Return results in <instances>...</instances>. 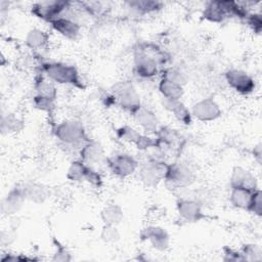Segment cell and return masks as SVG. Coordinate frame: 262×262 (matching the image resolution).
Masks as SVG:
<instances>
[{"label": "cell", "mask_w": 262, "mask_h": 262, "mask_svg": "<svg viewBox=\"0 0 262 262\" xmlns=\"http://www.w3.org/2000/svg\"><path fill=\"white\" fill-rule=\"evenodd\" d=\"M254 157L257 159L258 163L261 162V144H257L255 147H254Z\"/></svg>", "instance_id": "74e56055"}, {"label": "cell", "mask_w": 262, "mask_h": 262, "mask_svg": "<svg viewBox=\"0 0 262 262\" xmlns=\"http://www.w3.org/2000/svg\"><path fill=\"white\" fill-rule=\"evenodd\" d=\"M40 72L53 83L71 85L80 89L85 88L77 68L72 64L60 61H42L40 62Z\"/></svg>", "instance_id": "7a4b0ae2"}, {"label": "cell", "mask_w": 262, "mask_h": 262, "mask_svg": "<svg viewBox=\"0 0 262 262\" xmlns=\"http://www.w3.org/2000/svg\"><path fill=\"white\" fill-rule=\"evenodd\" d=\"M136 123L141 127V129L147 133L148 135H155L158 131V119L156 115L148 108L140 107L134 115H133Z\"/></svg>", "instance_id": "ac0fdd59"}, {"label": "cell", "mask_w": 262, "mask_h": 262, "mask_svg": "<svg viewBox=\"0 0 262 262\" xmlns=\"http://www.w3.org/2000/svg\"><path fill=\"white\" fill-rule=\"evenodd\" d=\"M224 77L229 87L238 92L239 94H251L256 88L254 78L243 70L230 69L225 72Z\"/></svg>", "instance_id": "9c48e42d"}, {"label": "cell", "mask_w": 262, "mask_h": 262, "mask_svg": "<svg viewBox=\"0 0 262 262\" xmlns=\"http://www.w3.org/2000/svg\"><path fill=\"white\" fill-rule=\"evenodd\" d=\"M245 20L248 24V26L253 30L254 33H256V34H260L261 33V30H262V19H261V14L260 13L250 12Z\"/></svg>", "instance_id": "836d02e7"}, {"label": "cell", "mask_w": 262, "mask_h": 262, "mask_svg": "<svg viewBox=\"0 0 262 262\" xmlns=\"http://www.w3.org/2000/svg\"><path fill=\"white\" fill-rule=\"evenodd\" d=\"M2 130H7L8 132H17L23 129L24 123L14 114H7V116L2 118Z\"/></svg>", "instance_id": "f1b7e54d"}, {"label": "cell", "mask_w": 262, "mask_h": 262, "mask_svg": "<svg viewBox=\"0 0 262 262\" xmlns=\"http://www.w3.org/2000/svg\"><path fill=\"white\" fill-rule=\"evenodd\" d=\"M169 164L162 159H149L139 166V178L141 182L148 187L157 186L164 180L168 172Z\"/></svg>", "instance_id": "8992f818"}, {"label": "cell", "mask_w": 262, "mask_h": 262, "mask_svg": "<svg viewBox=\"0 0 262 262\" xmlns=\"http://www.w3.org/2000/svg\"><path fill=\"white\" fill-rule=\"evenodd\" d=\"M120 237V233L116 226L114 225H104L102 232H101V238L106 243H114L118 241Z\"/></svg>", "instance_id": "e575fe53"}, {"label": "cell", "mask_w": 262, "mask_h": 262, "mask_svg": "<svg viewBox=\"0 0 262 262\" xmlns=\"http://www.w3.org/2000/svg\"><path fill=\"white\" fill-rule=\"evenodd\" d=\"M21 188L26 200H29L36 204L43 203L48 196L47 188L38 183H27Z\"/></svg>", "instance_id": "603a6c76"}, {"label": "cell", "mask_w": 262, "mask_h": 262, "mask_svg": "<svg viewBox=\"0 0 262 262\" xmlns=\"http://www.w3.org/2000/svg\"><path fill=\"white\" fill-rule=\"evenodd\" d=\"M243 261H260L262 259L261 248L256 244L244 245L239 251Z\"/></svg>", "instance_id": "83f0119b"}, {"label": "cell", "mask_w": 262, "mask_h": 262, "mask_svg": "<svg viewBox=\"0 0 262 262\" xmlns=\"http://www.w3.org/2000/svg\"><path fill=\"white\" fill-rule=\"evenodd\" d=\"M230 187H243L250 190H257L259 188L256 177L243 167H234L232 170Z\"/></svg>", "instance_id": "2e32d148"}, {"label": "cell", "mask_w": 262, "mask_h": 262, "mask_svg": "<svg viewBox=\"0 0 262 262\" xmlns=\"http://www.w3.org/2000/svg\"><path fill=\"white\" fill-rule=\"evenodd\" d=\"M158 88L163 98L166 99H181L184 93L182 85L163 77H161Z\"/></svg>", "instance_id": "7402d4cb"}, {"label": "cell", "mask_w": 262, "mask_h": 262, "mask_svg": "<svg viewBox=\"0 0 262 262\" xmlns=\"http://www.w3.org/2000/svg\"><path fill=\"white\" fill-rule=\"evenodd\" d=\"M52 260L54 261H70L71 260V254L68 252V250L59 245L58 243L56 244V251L53 254Z\"/></svg>", "instance_id": "d590c367"}, {"label": "cell", "mask_w": 262, "mask_h": 262, "mask_svg": "<svg viewBox=\"0 0 262 262\" xmlns=\"http://www.w3.org/2000/svg\"><path fill=\"white\" fill-rule=\"evenodd\" d=\"M176 209L180 218L187 222H198L206 218L202 204L194 199L180 198L176 203Z\"/></svg>", "instance_id": "7c38bea8"}, {"label": "cell", "mask_w": 262, "mask_h": 262, "mask_svg": "<svg viewBox=\"0 0 262 262\" xmlns=\"http://www.w3.org/2000/svg\"><path fill=\"white\" fill-rule=\"evenodd\" d=\"M88 167H89V165L85 164L80 159L73 161L68 169V173H67L68 179L71 181H74V182H79V181L85 180Z\"/></svg>", "instance_id": "4316f807"}, {"label": "cell", "mask_w": 262, "mask_h": 262, "mask_svg": "<svg viewBox=\"0 0 262 262\" xmlns=\"http://www.w3.org/2000/svg\"><path fill=\"white\" fill-rule=\"evenodd\" d=\"M140 239L148 241L151 247L158 251H166L170 245V237L165 228L160 226H147L140 231Z\"/></svg>", "instance_id": "4fadbf2b"}, {"label": "cell", "mask_w": 262, "mask_h": 262, "mask_svg": "<svg viewBox=\"0 0 262 262\" xmlns=\"http://www.w3.org/2000/svg\"><path fill=\"white\" fill-rule=\"evenodd\" d=\"M191 116L202 122H211L221 116V108L212 97L196 101L191 107Z\"/></svg>", "instance_id": "8fae6325"}, {"label": "cell", "mask_w": 262, "mask_h": 262, "mask_svg": "<svg viewBox=\"0 0 262 262\" xmlns=\"http://www.w3.org/2000/svg\"><path fill=\"white\" fill-rule=\"evenodd\" d=\"M123 216V210L117 204H110L105 206L100 213V217L104 225L117 226L122 221Z\"/></svg>", "instance_id": "d4e9b609"}, {"label": "cell", "mask_w": 262, "mask_h": 262, "mask_svg": "<svg viewBox=\"0 0 262 262\" xmlns=\"http://www.w3.org/2000/svg\"><path fill=\"white\" fill-rule=\"evenodd\" d=\"M161 77L166 78L168 80H171V81H173L175 83H178L182 86L187 81V78H186L185 74L177 68H166V69H164V71L162 72Z\"/></svg>", "instance_id": "4dcf8cb0"}, {"label": "cell", "mask_w": 262, "mask_h": 262, "mask_svg": "<svg viewBox=\"0 0 262 262\" xmlns=\"http://www.w3.org/2000/svg\"><path fill=\"white\" fill-rule=\"evenodd\" d=\"M256 190H250L243 187H230L229 201L233 207L237 209L248 210L253 193Z\"/></svg>", "instance_id": "44dd1931"}, {"label": "cell", "mask_w": 262, "mask_h": 262, "mask_svg": "<svg viewBox=\"0 0 262 262\" xmlns=\"http://www.w3.org/2000/svg\"><path fill=\"white\" fill-rule=\"evenodd\" d=\"M80 160L85 164L92 167V165L100 164L105 162L106 157L104 156L103 148L101 144L95 140L89 139L79 150Z\"/></svg>", "instance_id": "9a60e30c"}, {"label": "cell", "mask_w": 262, "mask_h": 262, "mask_svg": "<svg viewBox=\"0 0 262 262\" xmlns=\"http://www.w3.org/2000/svg\"><path fill=\"white\" fill-rule=\"evenodd\" d=\"M158 139V147L162 151H179L183 138L180 133L170 127H160L155 134Z\"/></svg>", "instance_id": "30bf717a"}, {"label": "cell", "mask_w": 262, "mask_h": 262, "mask_svg": "<svg viewBox=\"0 0 262 262\" xmlns=\"http://www.w3.org/2000/svg\"><path fill=\"white\" fill-rule=\"evenodd\" d=\"M49 24L56 33H58L59 35L69 40H76L81 32L80 24L68 14L57 17L56 19L50 21Z\"/></svg>", "instance_id": "5bb4252c"}, {"label": "cell", "mask_w": 262, "mask_h": 262, "mask_svg": "<svg viewBox=\"0 0 262 262\" xmlns=\"http://www.w3.org/2000/svg\"><path fill=\"white\" fill-rule=\"evenodd\" d=\"M223 260L224 261H243L241 252L235 251L231 248L225 247L223 249Z\"/></svg>", "instance_id": "8d00e7d4"}, {"label": "cell", "mask_w": 262, "mask_h": 262, "mask_svg": "<svg viewBox=\"0 0 262 262\" xmlns=\"http://www.w3.org/2000/svg\"><path fill=\"white\" fill-rule=\"evenodd\" d=\"M105 163L111 172L120 178H126L132 175L139 168L137 160L126 152H118L107 157Z\"/></svg>", "instance_id": "ba28073f"}, {"label": "cell", "mask_w": 262, "mask_h": 262, "mask_svg": "<svg viewBox=\"0 0 262 262\" xmlns=\"http://www.w3.org/2000/svg\"><path fill=\"white\" fill-rule=\"evenodd\" d=\"M34 89L36 94L42 97H47L52 100L56 99L57 96V90L54 85V83L49 80L43 73H39L35 78L34 83Z\"/></svg>", "instance_id": "ffe728a7"}, {"label": "cell", "mask_w": 262, "mask_h": 262, "mask_svg": "<svg viewBox=\"0 0 262 262\" xmlns=\"http://www.w3.org/2000/svg\"><path fill=\"white\" fill-rule=\"evenodd\" d=\"M112 94L115 97L116 104L132 116L141 107L139 94L134 85L129 81L116 83L112 88Z\"/></svg>", "instance_id": "277c9868"}, {"label": "cell", "mask_w": 262, "mask_h": 262, "mask_svg": "<svg viewBox=\"0 0 262 262\" xmlns=\"http://www.w3.org/2000/svg\"><path fill=\"white\" fill-rule=\"evenodd\" d=\"M55 137L68 147H76L78 151L89 140L84 126L79 121L67 120L53 128Z\"/></svg>", "instance_id": "3957f363"}, {"label": "cell", "mask_w": 262, "mask_h": 262, "mask_svg": "<svg viewBox=\"0 0 262 262\" xmlns=\"http://www.w3.org/2000/svg\"><path fill=\"white\" fill-rule=\"evenodd\" d=\"M247 211L253 213L254 215L261 216V214H262V193H261L260 189H257L253 193L251 203H250Z\"/></svg>", "instance_id": "d6a6232c"}, {"label": "cell", "mask_w": 262, "mask_h": 262, "mask_svg": "<svg viewBox=\"0 0 262 262\" xmlns=\"http://www.w3.org/2000/svg\"><path fill=\"white\" fill-rule=\"evenodd\" d=\"M163 105L164 107L173 114V116L178 120L180 123L184 125H189L191 123V113L185 106V104L181 101V99H166L163 98Z\"/></svg>", "instance_id": "e0dca14e"}, {"label": "cell", "mask_w": 262, "mask_h": 262, "mask_svg": "<svg viewBox=\"0 0 262 262\" xmlns=\"http://www.w3.org/2000/svg\"><path fill=\"white\" fill-rule=\"evenodd\" d=\"M54 101L55 100H52L47 97H42L39 95H34V97H33V103H34L35 107L40 111L47 112L48 114H51V112L54 107Z\"/></svg>", "instance_id": "1f68e13d"}, {"label": "cell", "mask_w": 262, "mask_h": 262, "mask_svg": "<svg viewBox=\"0 0 262 262\" xmlns=\"http://www.w3.org/2000/svg\"><path fill=\"white\" fill-rule=\"evenodd\" d=\"M72 2L69 1H43L38 2L32 6V13L45 21H52L57 17L68 14L72 8Z\"/></svg>", "instance_id": "52a82bcc"}, {"label": "cell", "mask_w": 262, "mask_h": 262, "mask_svg": "<svg viewBox=\"0 0 262 262\" xmlns=\"http://www.w3.org/2000/svg\"><path fill=\"white\" fill-rule=\"evenodd\" d=\"M129 8H131L134 12L144 15L156 12L162 8V3L158 1H147V0H137L127 2Z\"/></svg>", "instance_id": "484cf974"}, {"label": "cell", "mask_w": 262, "mask_h": 262, "mask_svg": "<svg viewBox=\"0 0 262 262\" xmlns=\"http://www.w3.org/2000/svg\"><path fill=\"white\" fill-rule=\"evenodd\" d=\"M133 72L142 79L156 77L160 72V67L166 66L169 54L159 45L150 42L138 43L133 49Z\"/></svg>", "instance_id": "6da1fadb"}, {"label": "cell", "mask_w": 262, "mask_h": 262, "mask_svg": "<svg viewBox=\"0 0 262 262\" xmlns=\"http://www.w3.org/2000/svg\"><path fill=\"white\" fill-rule=\"evenodd\" d=\"M140 134L141 133L139 131H137L133 127H130L127 125L122 126L117 130V135L120 139L130 142V143H133V144H135V142L137 141Z\"/></svg>", "instance_id": "f546056e"}, {"label": "cell", "mask_w": 262, "mask_h": 262, "mask_svg": "<svg viewBox=\"0 0 262 262\" xmlns=\"http://www.w3.org/2000/svg\"><path fill=\"white\" fill-rule=\"evenodd\" d=\"M194 179L195 174L190 166L184 163H171L164 182L168 189L177 190L188 187L193 183Z\"/></svg>", "instance_id": "5b68a950"}, {"label": "cell", "mask_w": 262, "mask_h": 262, "mask_svg": "<svg viewBox=\"0 0 262 262\" xmlns=\"http://www.w3.org/2000/svg\"><path fill=\"white\" fill-rule=\"evenodd\" d=\"M25 43L30 49H41L48 43V35L44 31L34 28L27 33Z\"/></svg>", "instance_id": "cb8c5ba5"}, {"label": "cell", "mask_w": 262, "mask_h": 262, "mask_svg": "<svg viewBox=\"0 0 262 262\" xmlns=\"http://www.w3.org/2000/svg\"><path fill=\"white\" fill-rule=\"evenodd\" d=\"M26 196L21 187H15L11 189L2 203V212L7 215L14 214L20 210Z\"/></svg>", "instance_id": "d6986e66"}]
</instances>
